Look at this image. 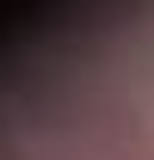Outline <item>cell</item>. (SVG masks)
Here are the masks:
<instances>
[{
  "instance_id": "2",
  "label": "cell",
  "mask_w": 154,
  "mask_h": 160,
  "mask_svg": "<svg viewBox=\"0 0 154 160\" xmlns=\"http://www.w3.org/2000/svg\"><path fill=\"white\" fill-rule=\"evenodd\" d=\"M130 160H154V142H148V148H142V154H130Z\"/></svg>"
},
{
  "instance_id": "1",
  "label": "cell",
  "mask_w": 154,
  "mask_h": 160,
  "mask_svg": "<svg viewBox=\"0 0 154 160\" xmlns=\"http://www.w3.org/2000/svg\"><path fill=\"white\" fill-rule=\"evenodd\" d=\"M86 136H93L99 154H111V160H130V154L148 148V129L136 117V105H105V111H93V117H86Z\"/></svg>"
}]
</instances>
